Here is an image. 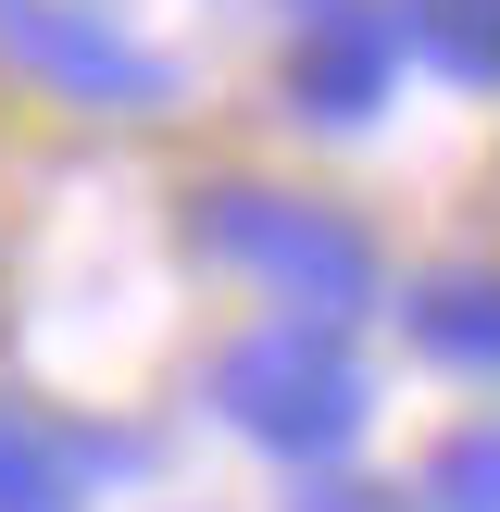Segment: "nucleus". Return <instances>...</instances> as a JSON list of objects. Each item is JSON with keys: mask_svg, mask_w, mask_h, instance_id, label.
<instances>
[{"mask_svg": "<svg viewBox=\"0 0 500 512\" xmlns=\"http://www.w3.org/2000/svg\"><path fill=\"white\" fill-rule=\"evenodd\" d=\"M200 250H213V263H238L250 288L300 300L313 325H338V313H363V300H375L363 225L325 213V200H300V188H250V175L200 188Z\"/></svg>", "mask_w": 500, "mask_h": 512, "instance_id": "1", "label": "nucleus"}, {"mask_svg": "<svg viewBox=\"0 0 500 512\" xmlns=\"http://www.w3.org/2000/svg\"><path fill=\"white\" fill-rule=\"evenodd\" d=\"M213 400L225 425H238L250 450H275V463H338L350 438H363V363H350L325 325H263V338H238L213 363Z\"/></svg>", "mask_w": 500, "mask_h": 512, "instance_id": "2", "label": "nucleus"}, {"mask_svg": "<svg viewBox=\"0 0 500 512\" xmlns=\"http://www.w3.org/2000/svg\"><path fill=\"white\" fill-rule=\"evenodd\" d=\"M0 50H13L25 75H50L63 100H113V113H138V100H163V50L113 38V13L100 0H0Z\"/></svg>", "mask_w": 500, "mask_h": 512, "instance_id": "3", "label": "nucleus"}, {"mask_svg": "<svg viewBox=\"0 0 500 512\" xmlns=\"http://www.w3.org/2000/svg\"><path fill=\"white\" fill-rule=\"evenodd\" d=\"M388 100V25H325L300 50V113L313 125H363Z\"/></svg>", "mask_w": 500, "mask_h": 512, "instance_id": "4", "label": "nucleus"}, {"mask_svg": "<svg viewBox=\"0 0 500 512\" xmlns=\"http://www.w3.org/2000/svg\"><path fill=\"white\" fill-rule=\"evenodd\" d=\"M413 338L438 363H463V375H500V275H438L413 300Z\"/></svg>", "mask_w": 500, "mask_h": 512, "instance_id": "5", "label": "nucleus"}, {"mask_svg": "<svg viewBox=\"0 0 500 512\" xmlns=\"http://www.w3.org/2000/svg\"><path fill=\"white\" fill-rule=\"evenodd\" d=\"M75 475H88V450H63L38 413L0 400V512H75V500H88Z\"/></svg>", "mask_w": 500, "mask_h": 512, "instance_id": "6", "label": "nucleus"}, {"mask_svg": "<svg viewBox=\"0 0 500 512\" xmlns=\"http://www.w3.org/2000/svg\"><path fill=\"white\" fill-rule=\"evenodd\" d=\"M413 38L450 88H500V0H413Z\"/></svg>", "mask_w": 500, "mask_h": 512, "instance_id": "7", "label": "nucleus"}, {"mask_svg": "<svg viewBox=\"0 0 500 512\" xmlns=\"http://www.w3.org/2000/svg\"><path fill=\"white\" fill-rule=\"evenodd\" d=\"M425 500L438 512H500V425H450L438 463H425Z\"/></svg>", "mask_w": 500, "mask_h": 512, "instance_id": "8", "label": "nucleus"}, {"mask_svg": "<svg viewBox=\"0 0 500 512\" xmlns=\"http://www.w3.org/2000/svg\"><path fill=\"white\" fill-rule=\"evenodd\" d=\"M288 512H413V500H400V488H375V475H338V463H313V475L288 488Z\"/></svg>", "mask_w": 500, "mask_h": 512, "instance_id": "9", "label": "nucleus"}, {"mask_svg": "<svg viewBox=\"0 0 500 512\" xmlns=\"http://www.w3.org/2000/svg\"><path fill=\"white\" fill-rule=\"evenodd\" d=\"M300 13H338V0H300Z\"/></svg>", "mask_w": 500, "mask_h": 512, "instance_id": "10", "label": "nucleus"}]
</instances>
